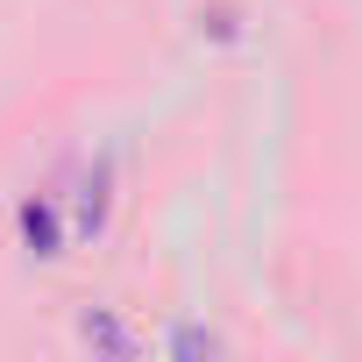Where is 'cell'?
Returning <instances> with one entry per match:
<instances>
[{
    "mask_svg": "<svg viewBox=\"0 0 362 362\" xmlns=\"http://www.w3.org/2000/svg\"><path fill=\"white\" fill-rule=\"evenodd\" d=\"M22 242H29L36 256H57V206H50V199H29V206H22Z\"/></svg>",
    "mask_w": 362,
    "mask_h": 362,
    "instance_id": "6da1fadb",
    "label": "cell"
},
{
    "mask_svg": "<svg viewBox=\"0 0 362 362\" xmlns=\"http://www.w3.org/2000/svg\"><path fill=\"white\" fill-rule=\"evenodd\" d=\"M100 221H107V163H93V177L78 185V228L93 235Z\"/></svg>",
    "mask_w": 362,
    "mask_h": 362,
    "instance_id": "7a4b0ae2",
    "label": "cell"
},
{
    "mask_svg": "<svg viewBox=\"0 0 362 362\" xmlns=\"http://www.w3.org/2000/svg\"><path fill=\"white\" fill-rule=\"evenodd\" d=\"M86 341H93V348H114V355H128V348H135V341H128L107 313H86Z\"/></svg>",
    "mask_w": 362,
    "mask_h": 362,
    "instance_id": "3957f363",
    "label": "cell"
},
{
    "mask_svg": "<svg viewBox=\"0 0 362 362\" xmlns=\"http://www.w3.org/2000/svg\"><path fill=\"white\" fill-rule=\"evenodd\" d=\"M170 348H177V355H214V348H221V341H214V334H199V327H185V334H177V341H170Z\"/></svg>",
    "mask_w": 362,
    "mask_h": 362,
    "instance_id": "277c9868",
    "label": "cell"
}]
</instances>
